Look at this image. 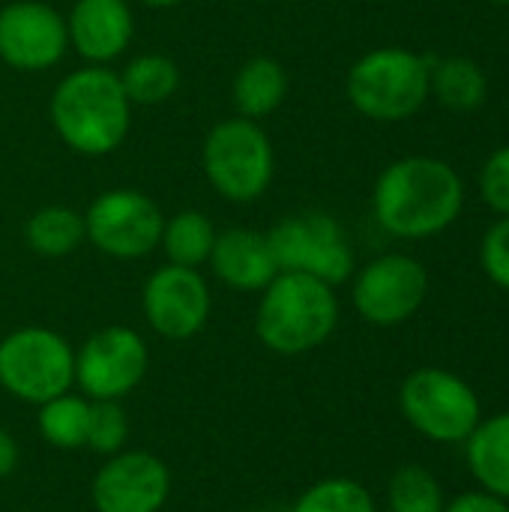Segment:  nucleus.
I'll return each instance as SVG.
<instances>
[{"instance_id":"obj_1","label":"nucleus","mask_w":509,"mask_h":512,"mask_svg":"<svg viewBox=\"0 0 509 512\" xmlns=\"http://www.w3.org/2000/svg\"><path fill=\"white\" fill-rule=\"evenodd\" d=\"M465 204L456 168L435 156H408L387 165L372 192V210L384 231L423 240L450 228Z\"/></svg>"},{"instance_id":"obj_2","label":"nucleus","mask_w":509,"mask_h":512,"mask_svg":"<svg viewBox=\"0 0 509 512\" xmlns=\"http://www.w3.org/2000/svg\"><path fill=\"white\" fill-rule=\"evenodd\" d=\"M48 111L66 147L81 156H105L126 141L132 102L117 72L87 66L57 84Z\"/></svg>"},{"instance_id":"obj_3","label":"nucleus","mask_w":509,"mask_h":512,"mask_svg":"<svg viewBox=\"0 0 509 512\" xmlns=\"http://www.w3.org/2000/svg\"><path fill=\"white\" fill-rule=\"evenodd\" d=\"M339 324V300L333 285L306 273H279L258 303V339L285 357L309 354L324 345Z\"/></svg>"},{"instance_id":"obj_4","label":"nucleus","mask_w":509,"mask_h":512,"mask_svg":"<svg viewBox=\"0 0 509 512\" xmlns=\"http://www.w3.org/2000/svg\"><path fill=\"white\" fill-rule=\"evenodd\" d=\"M348 99L369 120H408L429 99V57L408 48L363 54L348 72Z\"/></svg>"},{"instance_id":"obj_5","label":"nucleus","mask_w":509,"mask_h":512,"mask_svg":"<svg viewBox=\"0 0 509 512\" xmlns=\"http://www.w3.org/2000/svg\"><path fill=\"white\" fill-rule=\"evenodd\" d=\"M75 384L72 345L45 327H21L0 342V387L27 405H45Z\"/></svg>"},{"instance_id":"obj_6","label":"nucleus","mask_w":509,"mask_h":512,"mask_svg":"<svg viewBox=\"0 0 509 512\" xmlns=\"http://www.w3.org/2000/svg\"><path fill=\"white\" fill-rule=\"evenodd\" d=\"M405 420L435 444H465L483 420L474 387L447 369H417L399 390Z\"/></svg>"},{"instance_id":"obj_7","label":"nucleus","mask_w":509,"mask_h":512,"mask_svg":"<svg viewBox=\"0 0 509 512\" xmlns=\"http://www.w3.org/2000/svg\"><path fill=\"white\" fill-rule=\"evenodd\" d=\"M204 171L222 198L249 204L261 198L273 180V144L249 117L222 120L204 141Z\"/></svg>"},{"instance_id":"obj_8","label":"nucleus","mask_w":509,"mask_h":512,"mask_svg":"<svg viewBox=\"0 0 509 512\" xmlns=\"http://www.w3.org/2000/svg\"><path fill=\"white\" fill-rule=\"evenodd\" d=\"M279 273H306L327 285H342L354 273V252L342 225L327 213H297L267 234Z\"/></svg>"},{"instance_id":"obj_9","label":"nucleus","mask_w":509,"mask_h":512,"mask_svg":"<svg viewBox=\"0 0 509 512\" xmlns=\"http://www.w3.org/2000/svg\"><path fill=\"white\" fill-rule=\"evenodd\" d=\"M162 210L135 189L102 192L84 213L87 240L111 258H144L162 240Z\"/></svg>"},{"instance_id":"obj_10","label":"nucleus","mask_w":509,"mask_h":512,"mask_svg":"<svg viewBox=\"0 0 509 512\" xmlns=\"http://www.w3.org/2000/svg\"><path fill=\"white\" fill-rule=\"evenodd\" d=\"M150 366L144 339L129 327L96 330L75 354V381L93 402H120L132 393Z\"/></svg>"},{"instance_id":"obj_11","label":"nucleus","mask_w":509,"mask_h":512,"mask_svg":"<svg viewBox=\"0 0 509 512\" xmlns=\"http://www.w3.org/2000/svg\"><path fill=\"white\" fill-rule=\"evenodd\" d=\"M429 294V273L411 255H381L354 279V309L375 327L405 324Z\"/></svg>"},{"instance_id":"obj_12","label":"nucleus","mask_w":509,"mask_h":512,"mask_svg":"<svg viewBox=\"0 0 509 512\" xmlns=\"http://www.w3.org/2000/svg\"><path fill=\"white\" fill-rule=\"evenodd\" d=\"M147 324L174 342L192 339L210 318V288L192 267L165 264L144 285Z\"/></svg>"},{"instance_id":"obj_13","label":"nucleus","mask_w":509,"mask_h":512,"mask_svg":"<svg viewBox=\"0 0 509 512\" xmlns=\"http://www.w3.org/2000/svg\"><path fill=\"white\" fill-rule=\"evenodd\" d=\"M69 45L66 21L39 0H15L0 9V60L21 72L60 63Z\"/></svg>"},{"instance_id":"obj_14","label":"nucleus","mask_w":509,"mask_h":512,"mask_svg":"<svg viewBox=\"0 0 509 512\" xmlns=\"http://www.w3.org/2000/svg\"><path fill=\"white\" fill-rule=\"evenodd\" d=\"M171 495V471L153 453H114L93 480L99 512H159Z\"/></svg>"},{"instance_id":"obj_15","label":"nucleus","mask_w":509,"mask_h":512,"mask_svg":"<svg viewBox=\"0 0 509 512\" xmlns=\"http://www.w3.org/2000/svg\"><path fill=\"white\" fill-rule=\"evenodd\" d=\"M66 30L78 54L99 66L126 51L135 24L126 0H78L69 12Z\"/></svg>"},{"instance_id":"obj_16","label":"nucleus","mask_w":509,"mask_h":512,"mask_svg":"<svg viewBox=\"0 0 509 512\" xmlns=\"http://www.w3.org/2000/svg\"><path fill=\"white\" fill-rule=\"evenodd\" d=\"M210 267L228 288L237 291H264L279 276L267 234L252 228H231L216 234Z\"/></svg>"},{"instance_id":"obj_17","label":"nucleus","mask_w":509,"mask_h":512,"mask_svg":"<svg viewBox=\"0 0 509 512\" xmlns=\"http://www.w3.org/2000/svg\"><path fill=\"white\" fill-rule=\"evenodd\" d=\"M465 456L483 492L509 501V411L480 420L474 435L465 441Z\"/></svg>"},{"instance_id":"obj_18","label":"nucleus","mask_w":509,"mask_h":512,"mask_svg":"<svg viewBox=\"0 0 509 512\" xmlns=\"http://www.w3.org/2000/svg\"><path fill=\"white\" fill-rule=\"evenodd\" d=\"M288 96V75L273 57H252L234 75V105L240 117L258 120L273 114Z\"/></svg>"},{"instance_id":"obj_19","label":"nucleus","mask_w":509,"mask_h":512,"mask_svg":"<svg viewBox=\"0 0 509 512\" xmlns=\"http://www.w3.org/2000/svg\"><path fill=\"white\" fill-rule=\"evenodd\" d=\"M429 93H435V99L444 108L474 111L486 102L489 78L483 66L468 57H447V60L429 57Z\"/></svg>"},{"instance_id":"obj_20","label":"nucleus","mask_w":509,"mask_h":512,"mask_svg":"<svg viewBox=\"0 0 509 512\" xmlns=\"http://www.w3.org/2000/svg\"><path fill=\"white\" fill-rule=\"evenodd\" d=\"M24 237H27V246L36 255H42V258H63L69 252H75L81 246V240L87 237L84 216L75 213L72 207H63V204L39 207L27 219Z\"/></svg>"},{"instance_id":"obj_21","label":"nucleus","mask_w":509,"mask_h":512,"mask_svg":"<svg viewBox=\"0 0 509 512\" xmlns=\"http://www.w3.org/2000/svg\"><path fill=\"white\" fill-rule=\"evenodd\" d=\"M159 243H162L171 264L198 270L201 264L210 261V252H213V243H216V228L204 213L183 210L171 222H165Z\"/></svg>"},{"instance_id":"obj_22","label":"nucleus","mask_w":509,"mask_h":512,"mask_svg":"<svg viewBox=\"0 0 509 512\" xmlns=\"http://www.w3.org/2000/svg\"><path fill=\"white\" fill-rule=\"evenodd\" d=\"M120 84L132 105H159L180 87L177 63L165 54H138L120 75Z\"/></svg>"},{"instance_id":"obj_23","label":"nucleus","mask_w":509,"mask_h":512,"mask_svg":"<svg viewBox=\"0 0 509 512\" xmlns=\"http://www.w3.org/2000/svg\"><path fill=\"white\" fill-rule=\"evenodd\" d=\"M90 405L81 396L63 393L39 405V435L57 450H81L90 435Z\"/></svg>"},{"instance_id":"obj_24","label":"nucleus","mask_w":509,"mask_h":512,"mask_svg":"<svg viewBox=\"0 0 509 512\" xmlns=\"http://www.w3.org/2000/svg\"><path fill=\"white\" fill-rule=\"evenodd\" d=\"M390 512H444V492L432 471L423 465H405L390 477L387 486Z\"/></svg>"},{"instance_id":"obj_25","label":"nucleus","mask_w":509,"mask_h":512,"mask_svg":"<svg viewBox=\"0 0 509 512\" xmlns=\"http://www.w3.org/2000/svg\"><path fill=\"white\" fill-rule=\"evenodd\" d=\"M291 512H375V501L363 483L333 477L309 486Z\"/></svg>"},{"instance_id":"obj_26","label":"nucleus","mask_w":509,"mask_h":512,"mask_svg":"<svg viewBox=\"0 0 509 512\" xmlns=\"http://www.w3.org/2000/svg\"><path fill=\"white\" fill-rule=\"evenodd\" d=\"M129 435V423H126V411L120 408V402H93L90 405V435H87V447L93 453L102 456H114L123 450Z\"/></svg>"},{"instance_id":"obj_27","label":"nucleus","mask_w":509,"mask_h":512,"mask_svg":"<svg viewBox=\"0 0 509 512\" xmlns=\"http://www.w3.org/2000/svg\"><path fill=\"white\" fill-rule=\"evenodd\" d=\"M480 264L498 288L509 291V216H501L486 231L480 246Z\"/></svg>"},{"instance_id":"obj_28","label":"nucleus","mask_w":509,"mask_h":512,"mask_svg":"<svg viewBox=\"0 0 509 512\" xmlns=\"http://www.w3.org/2000/svg\"><path fill=\"white\" fill-rule=\"evenodd\" d=\"M480 192H483V201L501 213V216H509V147H501L495 150L483 171H480Z\"/></svg>"},{"instance_id":"obj_29","label":"nucleus","mask_w":509,"mask_h":512,"mask_svg":"<svg viewBox=\"0 0 509 512\" xmlns=\"http://www.w3.org/2000/svg\"><path fill=\"white\" fill-rule=\"evenodd\" d=\"M444 512H509V501L492 495V492H468L450 501Z\"/></svg>"},{"instance_id":"obj_30","label":"nucleus","mask_w":509,"mask_h":512,"mask_svg":"<svg viewBox=\"0 0 509 512\" xmlns=\"http://www.w3.org/2000/svg\"><path fill=\"white\" fill-rule=\"evenodd\" d=\"M18 468V444L9 432L0 429V480L9 477Z\"/></svg>"},{"instance_id":"obj_31","label":"nucleus","mask_w":509,"mask_h":512,"mask_svg":"<svg viewBox=\"0 0 509 512\" xmlns=\"http://www.w3.org/2000/svg\"><path fill=\"white\" fill-rule=\"evenodd\" d=\"M147 6H153V9H168V6H177L180 0H144Z\"/></svg>"},{"instance_id":"obj_32","label":"nucleus","mask_w":509,"mask_h":512,"mask_svg":"<svg viewBox=\"0 0 509 512\" xmlns=\"http://www.w3.org/2000/svg\"><path fill=\"white\" fill-rule=\"evenodd\" d=\"M492 3H498V6H509V0H492Z\"/></svg>"},{"instance_id":"obj_33","label":"nucleus","mask_w":509,"mask_h":512,"mask_svg":"<svg viewBox=\"0 0 509 512\" xmlns=\"http://www.w3.org/2000/svg\"><path fill=\"white\" fill-rule=\"evenodd\" d=\"M252 512H276V510H252Z\"/></svg>"}]
</instances>
